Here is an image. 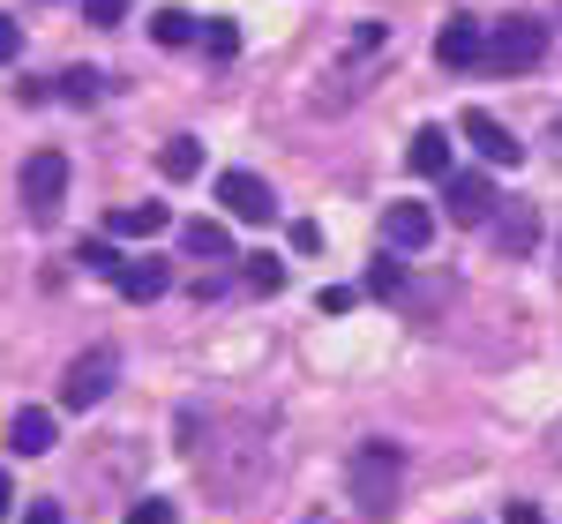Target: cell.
I'll list each match as a JSON object with an SVG mask.
<instances>
[{
    "mask_svg": "<svg viewBox=\"0 0 562 524\" xmlns=\"http://www.w3.org/2000/svg\"><path fill=\"white\" fill-rule=\"evenodd\" d=\"M113 383H121V352L113 345L76 352V360L60 367V412H98V405L113 397Z\"/></svg>",
    "mask_w": 562,
    "mask_h": 524,
    "instance_id": "cell-3",
    "label": "cell"
},
{
    "mask_svg": "<svg viewBox=\"0 0 562 524\" xmlns=\"http://www.w3.org/2000/svg\"><path fill=\"white\" fill-rule=\"evenodd\" d=\"M60 195H68V158L60 150H31L23 158V210H31V225L60 218Z\"/></svg>",
    "mask_w": 562,
    "mask_h": 524,
    "instance_id": "cell-4",
    "label": "cell"
},
{
    "mask_svg": "<svg viewBox=\"0 0 562 524\" xmlns=\"http://www.w3.org/2000/svg\"><path fill=\"white\" fill-rule=\"evenodd\" d=\"M503 524H548V517H540L532 502H510V510H503Z\"/></svg>",
    "mask_w": 562,
    "mask_h": 524,
    "instance_id": "cell-27",
    "label": "cell"
},
{
    "mask_svg": "<svg viewBox=\"0 0 562 524\" xmlns=\"http://www.w3.org/2000/svg\"><path fill=\"white\" fill-rule=\"evenodd\" d=\"M495 240H503V255H525V248L540 240V210H532V203H503V210H495Z\"/></svg>",
    "mask_w": 562,
    "mask_h": 524,
    "instance_id": "cell-12",
    "label": "cell"
},
{
    "mask_svg": "<svg viewBox=\"0 0 562 524\" xmlns=\"http://www.w3.org/2000/svg\"><path fill=\"white\" fill-rule=\"evenodd\" d=\"M128 15V0H83V23H98V31H113Z\"/></svg>",
    "mask_w": 562,
    "mask_h": 524,
    "instance_id": "cell-23",
    "label": "cell"
},
{
    "mask_svg": "<svg viewBox=\"0 0 562 524\" xmlns=\"http://www.w3.org/2000/svg\"><path fill=\"white\" fill-rule=\"evenodd\" d=\"M128 524H173V502H158V494H143L128 510Z\"/></svg>",
    "mask_w": 562,
    "mask_h": 524,
    "instance_id": "cell-24",
    "label": "cell"
},
{
    "mask_svg": "<svg viewBox=\"0 0 562 524\" xmlns=\"http://www.w3.org/2000/svg\"><path fill=\"white\" fill-rule=\"evenodd\" d=\"M368 293H375V300H405V262L383 255L375 270H368Z\"/></svg>",
    "mask_w": 562,
    "mask_h": 524,
    "instance_id": "cell-20",
    "label": "cell"
},
{
    "mask_svg": "<svg viewBox=\"0 0 562 524\" xmlns=\"http://www.w3.org/2000/svg\"><path fill=\"white\" fill-rule=\"evenodd\" d=\"M60 98H68V105H98V98H105V76H98V68H68V76H60Z\"/></svg>",
    "mask_w": 562,
    "mask_h": 524,
    "instance_id": "cell-19",
    "label": "cell"
},
{
    "mask_svg": "<svg viewBox=\"0 0 562 524\" xmlns=\"http://www.w3.org/2000/svg\"><path fill=\"white\" fill-rule=\"evenodd\" d=\"M150 38L166 45V53H180V45H203V15H188V8H158V15H150Z\"/></svg>",
    "mask_w": 562,
    "mask_h": 524,
    "instance_id": "cell-15",
    "label": "cell"
},
{
    "mask_svg": "<svg viewBox=\"0 0 562 524\" xmlns=\"http://www.w3.org/2000/svg\"><path fill=\"white\" fill-rule=\"evenodd\" d=\"M23 524H68V517H60V502H31V510H23Z\"/></svg>",
    "mask_w": 562,
    "mask_h": 524,
    "instance_id": "cell-26",
    "label": "cell"
},
{
    "mask_svg": "<svg viewBox=\"0 0 562 524\" xmlns=\"http://www.w3.org/2000/svg\"><path fill=\"white\" fill-rule=\"evenodd\" d=\"M53 435H60V420H53L45 405H23V412L8 420V449H15V457H45Z\"/></svg>",
    "mask_w": 562,
    "mask_h": 524,
    "instance_id": "cell-10",
    "label": "cell"
},
{
    "mask_svg": "<svg viewBox=\"0 0 562 524\" xmlns=\"http://www.w3.org/2000/svg\"><path fill=\"white\" fill-rule=\"evenodd\" d=\"M383 240L397 248V255H428L435 210H428V203H390V210H383Z\"/></svg>",
    "mask_w": 562,
    "mask_h": 524,
    "instance_id": "cell-8",
    "label": "cell"
},
{
    "mask_svg": "<svg viewBox=\"0 0 562 524\" xmlns=\"http://www.w3.org/2000/svg\"><path fill=\"white\" fill-rule=\"evenodd\" d=\"M442 210H450V225H495L503 195H495L487 173H450L442 180Z\"/></svg>",
    "mask_w": 562,
    "mask_h": 524,
    "instance_id": "cell-6",
    "label": "cell"
},
{
    "mask_svg": "<svg viewBox=\"0 0 562 524\" xmlns=\"http://www.w3.org/2000/svg\"><path fill=\"white\" fill-rule=\"evenodd\" d=\"M166 285H173V270H166V262H128V270H121V300H135V307L166 300Z\"/></svg>",
    "mask_w": 562,
    "mask_h": 524,
    "instance_id": "cell-14",
    "label": "cell"
},
{
    "mask_svg": "<svg viewBox=\"0 0 562 524\" xmlns=\"http://www.w3.org/2000/svg\"><path fill=\"white\" fill-rule=\"evenodd\" d=\"M480 53H487V31H480L473 15H450V23L435 31V60H442V68H458V76L480 68Z\"/></svg>",
    "mask_w": 562,
    "mask_h": 524,
    "instance_id": "cell-9",
    "label": "cell"
},
{
    "mask_svg": "<svg viewBox=\"0 0 562 524\" xmlns=\"http://www.w3.org/2000/svg\"><path fill=\"white\" fill-rule=\"evenodd\" d=\"M405 166H413V180H450V173H458V166H450V135L420 128L413 143H405Z\"/></svg>",
    "mask_w": 562,
    "mask_h": 524,
    "instance_id": "cell-11",
    "label": "cell"
},
{
    "mask_svg": "<svg viewBox=\"0 0 562 524\" xmlns=\"http://www.w3.org/2000/svg\"><path fill=\"white\" fill-rule=\"evenodd\" d=\"M203 53L211 60H233L240 53V23H203Z\"/></svg>",
    "mask_w": 562,
    "mask_h": 524,
    "instance_id": "cell-22",
    "label": "cell"
},
{
    "mask_svg": "<svg viewBox=\"0 0 562 524\" xmlns=\"http://www.w3.org/2000/svg\"><path fill=\"white\" fill-rule=\"evenodd\" d=\"M240 262H248V293H256V300L285 293V262H278V255H240Z\"/></svg>",
    "mask_w": 562,
    "mask_h": 524,
    "instance_id": "cell-18",
    "label": "cell"
},
{
    "mask_svg": "<svg viewBox=\"0 0 562 524\" xmlns=\"http://www.w3.org/2000/svg\"><path fill=\"white\" fill-rule=\"evenodd\" d=\"M8 510H15V480L0 472V517H8Z\"/></svg>",
    "mask_w": 562,
    "mask_h": 524,
    "instance_id": "cell-28",
    "label": "cell"
},
{
    "mask_svg": "<svg viewBox=\"0 0 562 524\" xmlns=\"http://www.w3.org/2000/svg\"><path fill=\"white\" fill-rule=\"evenodd\" d=\"M540 53H548V23H540V15H503V23L487 31L480 68H487V76H532Z\"/></svg>",
    "mask_w": 562,
    "mask_h": 524,
    "instance_id": "cell-1",
    "label": "cell"
},
{
    "mask_svg": "<svg viewBox=\"0 0 562 524\" xmlns=\"http://www.w3.org/2000/svg\"><path fill=\"white\" fill-rule=\"evenodd\" d=\"M217 210L240 218V225H270L278 218V195H270L262 173H240V166H233V173H217Z\"/></svg>",
    "mask_w": 562,
    "mask_h": 524,
    "instance_id": "cell-5",
    "label": "cell"
},
{
    "mask_svg": "<svg viewBox=\"0 0 562 524\" xmlns=\"http://www.w3.org/2000/svg\"><path fill=\"white\" fill-rule=\"evenodd\" d=\"M180 248H188V255H225L233 240H225V225H217V218H188V225H180Z\"/></svg>",
    "mask_w": 562,
    "mask_h": 524,
    "instance_id": "cell-17",
    "label": "cell"
},
{
    "mask_svg": "<svg viewBox=\"0 0 562 524\" xmlns=\"http://www.w3.org/2000/svg\"><path fill=\"white\" fill-rule=\"evenodd\" d=\"M158 173H166V180H180V187H188V180L203 173V143H195V135H173V143L158 150Z\"/></svg>",
    "mask_w": 562,
    "mask_h": 524,
    "instance_id": "cell-16",
    "label": "cell"
},
{
    "mask_svg": "<svg viewBox=\"0 0 562 524\" xmlns=\"http://www.w3.org/2000/svg\"><path fill=\"white\" fill-rule=\"evenodd\" d=\"M458 128H465V143H473V150H480V166H503V173H510V166H518V158H525V143H518V135H510V128H503L495 113H480V105H473V113H465V121H458Z\"/></svg>",
    "mask_w": 562,
    "mask_h": 524,
    "instance_id": "cell-7",
    "label": "cell"
},
{
    "mask_svg": "<svg viewBox=\"0 0 562 524\" xmlns=\"http://www.w3.org/2000/svg\"><path fill=\"white\" fill-rule=\"evenodd\" d=\"M76 262H83V270H98L105 285H121V270H128V262L113 255V240H90V248H83V255H76Z\"/></svg>",
    "mask_w": 562,
    "mask_h": 524,
    "instance_id": "cell-21",
    "label": "cell"
},
{
    "mask_svg": "<svg viewBox=\"0 0 562 524\" xmlns=\"http://www.w3.org/2000/svg\"><path fill=\"white\" fill-rule=\"evenodd\" d=\"M15 53H23V31H15V15H0V68H8Z\"/></svg>",
    "mask_w": 562,
    "mask_h": 524,
    "instance_id": "cell-25",
    "label": "cell"
},
{
    "mask_svg": "<svg viewBox=\"0 0 562 524\" xmlns=\"http://www.w3.org/2000/svg\"><path fill=\"white\" fill-rule=\"evenodd\" d=\"M397 487H405V449H397V442H360V457H352V494H360V510H368V517H390V510H397Z\"/></svg>",
    "mask_w": 562,
    "mask_h": 524,
    "instance_id": "cell-2",
    "label": "cell"
},
{
    "mask_svg": "<svg viewBox=\"0 0 562 524\" xmlns=\"http://www.w3.org/2000/svg\"><path fill=\"white\" fill-rule=\"evenodd\" d=\"M166 225H173L166 203H128V210L105 218V232H113V240H150V232H166Z\"/></svg>",
    "mask_w": 562,
    "mask_h": 524,
    "instance_id": "cell-13",
    "label": "cell"
}]
</instances>
